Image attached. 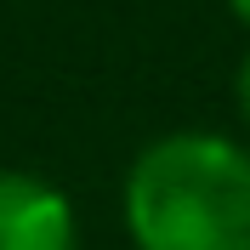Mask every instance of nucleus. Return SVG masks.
I'll use <instances>...</instances> for the list:
<instances>
[{
  "label": "nucleus",
  "instance_id": "obj_1",
  "mask_svg": "<svg viewBox=\"0 0 250 250\" xmlns=\"http://www.w3.org/2000/svg\"><path fill=\"white\" fill-rule=\"evenodd\" d=\"M137 250H250V148L216 131H171L125 171Z\"/></svg>",
  "mask_w": 250,
  "mask_h": 250
},
{
  "label": "nucleus",
  "instance_id": "obj_2",
  "mask_svg": "<svg viewBox=\"0 0 250 250\" xmlns=\"http://www.w3.org/2000/svg\"><path fill=\"white\" fill-rule=\"evenodd\" d=\"M0 250H80L68 193L34 171L0 165Z\"/></svg>",
  "mask_w": 250,
  "mask_h": 250
},
{
  "label": "nucleus",
  "instance_id": "obj_3",
  "mask_svg": "<svg viewBox=\"0 0 250 250\" xmlns=\"http://www.w3.org/2000/svg\"><path fill=\"white\" fill-rule=\"evenodd\" d=\"M233 103H239V114L250 120V51L239 57V74H233Z\"/></svg>",
  "mask_w": 250,
  "mask_h": 250
},
{
  "label": "nucleus",
  "instance_id": "obj_4",
  "mask_svg": "<svg viewBox=\"0 0 250 250\" xmlns=\"http://www.w3.org/2000/svg\"><path fill=\"white\" fill-rule=\"evenodd\" d=\"M228 12H233L239 23H245V29H250V0H228Z\"/></svg>",
  "mask_w": 250,
  "mask_h": 250
}]
</instances>
